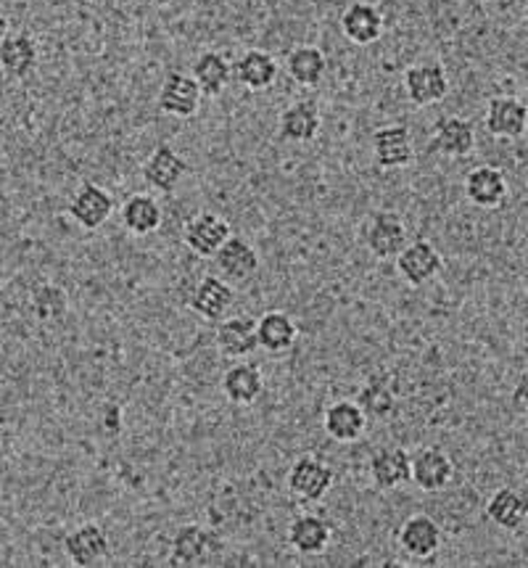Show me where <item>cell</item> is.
Instances as JSON below:
<instances>
[{"instance_id":"cell-1","label":"cell","mask_w":528,"mask_h":568,"mask_svg":"<svg viewBox=\"0 0 528 568\" xmlns=\"http://www.w3.org/2000/svg\"><path fill=\"white\" fill-rule=\"evenodd\" d=\"M410 244L407 225L396 211H373L365 225V246L375 259H396Z\"/></svg>"},{"instance_id":"cell-2","label":"cell","mask_w":528,"mask_h":568,"mask_svg":"<svg viewBox=\"0 0 528 568\" xmlns=\"http://www.w3.org/2000/svg\"><path fill=\"white\" fill-rule=\"evenodd\" d=\"M286 487L293 497L304 499V503H320L333 487V471L312 455L299 457V461L288 468Z\"/></svg>"},{"instance_id":"cell-3","label":"cell","mask_w":528,"mask_h":568,"mask_svg":"<svg viewBox=\"0 0 528 568\" xmlns=\"http://www.w3.org/2000/svg\"><path fill=\"white\" fill-rule=\"evenodd\" d=\"M66 215L72 217L80 228L99 230L112 220L114 215V196L106 188L95 186V183H82L70 198Z\"/></svg>"},{"instance_id":"cell-4","label":"cell","mask_w":528,"mask_h":568,"mask_svg":"<svg viewBox=\"0 0 528 568\" xmlns=\"http://www.w3.org/2000/svg\"><path fill=\"white\" fill-rule=\"evenodd\" d=\"M219 550H222V543H219L217 531L201 524H185L173 537V564L201 566L209 564Z\"/></svg>"},{"instance_id":"cell-5","label":"cell","mask_w":528,"mask_h":568,"mask_svg":"<svg viewBox=\"0 0 528 568\" xmlns=\"http://www.w3.org/2000/svg\"><path fill=\"white\" fill-rule=\"evenodd\" d=\"M232 236L230 225L225 217L215 215V211H201L194 220H188L183 230V241L190 251L204 259H215V255L222 249V244Z\"/></svg>"},{"instance_id":"cell-6","label":"cell","mask_w":528,"mask_h":568,"mask_svg":"<svg viewBox=\"0 0 528 568\" xmlns=\"http://www.w3.org/2000/svg\"><path fill=\"white\" fill-rule=\"evenodd\" d=\"M404 91H407V99L415 106L438 104V101H444L449 95L447 70L442 64H431V61L410 66L404 72Z\"/></svg>"},{"instance_id":"cell-7","label":"cell","mask_w":528,"mask_h":568,"mask_svg":"<svg viewBox=\"0 0 528 568\" xmlns=\"http://www.w3.org/2000/svg\"><path fill=\"white\" fill-rule=\"evenodd\" d=\"M185 173H188V162L173 146H167V143L156 146L146 164H143V180H146V186L159 190L164 196L175 194Z\"/></svg>"},{"instance_id":"cell-8","label":"cell","mask_w":528,"mask_h":568,"mask_svg":"<svg viewBox=\"0 0 528 568\" xmlns=\"http://www.w3.org/2000/svg\"><path fill=\"white\" fill-rule=\"evenodd\" d=\"M201 87L194 80V74H185V72H169L167 80L162 82L159 87V99L156 104L164 114L169 116H180V120H188L198 112L201 106Z\"/></svg>"},{"instance_id":"cell-9","label":"cell","mask_w":528,"mask_h":568,"mask_svg":"<svg viewBox=\"0 0 528 568\" xmlns=\"http://www.w3.org/2000/svg\"><path fill=\"white\" fill-rule=\"evenodd\" d=\"M373 156L381 169H402L410 167L415 159L413 133L404 125H386L373 133Z\"/></svg>"},{"instance_id":"cell-10","label":"cell","mask_w":528,"mask_h":568,"mask_svg":"<svg viewBox=\"0 0 528 568\" xmlns=\"http://www.w3.org/2000/svg\"><path fill=\"white\" fill-rule=\"evenodd\" d=\"M64 552L74 566L91 568L104 564L112 552V539L101 529L99 524H82L77 529L66 534L64 539Z\"/></svg>"},{"instance_id":"cell-11","label":"cell","mask_w":528,"mask_h":568,"mask_svg":"<svg viewBox=\"0 0 528 568\" xmlns=\"http://www.w3.org/2000/svg\"><path fill=\"white\" fill-rule=\"evenodd\" d=\"M484 122L494 138L516 141L528 130V106L516 95H497L486 106Z\"/></svg>"},{"instance_id":"cell-12","label":"cell","mask_w":528,"mask_h":568,"mask_svg":"<svg viewBox=\"0 0 528 568\" xmlns=\"http://www.w3.org/2000/svg\"><path fill=\"white\" fill-rule=\"evenodd\" d=\"M444 259L431 241H410L396 257V270L410 286H425L442 272Z\"/></svg>"},{"instance_id":"cell-13","label":"cell","mask_w":528,"mask_h":568,"mask_svg":"<svg viewBox=\"0 0 528 568\" xmlns=\"http://www.w3.org/2000/svg\"><path fill=\"white\" fill-rule=\"evenodd\" d=\"M215 262L217 270L222 272V278L228 280V283H246V280L257 276L262 259H259L257 249H253L246 238L230 236L228 241L222 244V249L215 255Z\"/></svg>"},{"instance_id":"cell-14","label":"cell","mask_w":528,"mask_h":568,"mask_svg":"<svg viewBox=\"0 0 528 568\" xmlns=\"http://www.w3.org/2000/svg\"><path fill=\"white\" fill-rule=\"evenodd\" d=\"M370 478L383 492L413 482V455L404 447H381L370 457Z\"/></svg>"},{"instance_id":"cell-15","label":"cell","mask_w":528,"mask_h":568,"mask_svg":"<svg viewBox=\"0 0 528 568\" xmlns=\"http://www.w3.org/2000/svg\"><path fill=\"white\" fill-rule=\"evenodd\" d=\"M455 478V463L438 447H423L413 455V482L423 492H444Z\"/></svg>"},{"instance_id":"cell-16","label":"cell","mask_w":528,"mask_h":568,"mask_svg":"<svg viewBox=\"0 0 528 568\" xmlns=\"http://www.w3.org/2000/svg\"><path fill=\"white\" fill-rule=\"evenodd\" d=\"M431 148L447 159H465L476 148V130L463 116H442L434 127Z\"/></svg>"},{"instance_id":"cell-17","label":"cell","mask_w":528,"mask_h":568,"mask_svg":"<svg viewBox=\"0 0 528 568\" xmlns=\"http://www.w3.org/2000/svg\"><path fill=\"white\" fill-rule=\"evenodd\" d=\"M232 302H236V291H232V283L225 278L207 276L198 280V286L190 293V310L201 314L204 320H225V314L230 312Z\"/></svg>"},{"instance_id":"cell-18","label":"cell","mask_w":528,"mask_h":568,"mask_svg":"<svg viewBox=\"0 0 528 568\" xmlns=\"http://www.w3.org/2000/svg\"><path fill=\"white\" fill-rule=\"evenodd\" d=\"M331 539L333 526L328 524V518L314 516V513L297 516L288 526V545L301 556H322L331 547Z\"/></svg>"},{"instance_id":"cell-19","label":"cell","mask_w":528,"mask_h":568,"mask_svg":"<svg viewBox=\"0 0 528 568\" xmlns=\"http://www.w3.org/2000/svg\"><path fill=\"white\" fill-rule=\"evenodd\" d=\"M400 547L415 560L434 558L442 547V526L431 516H410L400 529Z\"/></svg>"},{"instance_id":"cell-20","label":"cell","mask_w":528,"mask_h":568,"mask_svg":"<svg viewBox=\"0 0 528 568\" xmlns=\"http://www.w3.org/2000/svg\"><path fill=\"white\" fill-rule=\"evenodd\" d=\"M507 177L503 169L491 167V164H484V167L470 169L468 177H465V196L473 207L482 209H497L499 204L507 198Z\"/></svg>"},{"instance_id":"cell-21","label":"cell","mask_w":528,"mask_h":568,"mask_svg":"<svg viewBox=\"0 0 528 568\" xmlns=\"http://www.w3.org/2000/svg\"><path fill=\"white\" fill-rule=\"evenodd\" d=\"M322 428H325V434L331 436V440L341 444L356 442L367 428L365 407L349 400L333 402V405L325 410V415H322Z\"/></svg>"},{"instance_id":"cell-22","label":"cell","mask_w":528,"mask_h":568,"mask_svg":"<svg viewBox=\"0 0 528 568\" xmlns=\"http://www.w3.org/2000/svg\"><path fill=\"white\" fill-rule=\"evenodd\" d=\"M217 349L230 360L249 358L253 349H259L257 339V320L249 314H238V318L222 320L217 328Z\"/></svg>"},{"instance_id":"cell-23","label":"cell","mask_w":528,"mask_h":568,"mask_svg":"<svg viewBox=\"0 0 528 568\" xmlns=\"http://www.w3.org/2000/svg\"><path fill=\"white\" fill-rule=\"evenodd\" d=\"M278 74H280L278 61L267 51H259V48L246 51L244 56L232 64V78L241 82L246 91L251 93L267 91V87L276 85Z\"/></svg>"},{"instance_id":"cell-24","label":"cell","mask_w":528,"mask_h":568,"mask_svg":"<svg viewBox=\"0 0 528 568\" xmlns=\"http://www.w3.org/2000/svg\"><path fill=\"white\" fill-rule=\"evenodd\" d=\"M222 392L232 405L249 407L265 392V375L253 362H236L222 375Z\"/></svg>"},{"instance_id":"cell-25","label":"cell","mask_w":528,"mask_h":568,"mask_svg":"<svg viewBox=\"0 0 528 568\" xmlns=\"http://www.w3.org/2000/svg\"><path fill=\"white\" fill-rule=\"evenodd\" d=\"M341 32L349 43L373 45L383 35V17L373 3H352L341 17Z\"/></svg>"},{"instance_id":"cell-26","label":"cell","mask_w":528,"mask_h":568,"mask_svg":"<svg viewBox=\"0 0 528 568\" xmlns=\"http://www.w3.org/2000/svg\"><path fill=\"white\" fill-rule=\"evenodd\" d=\"M320 109L312 101H297V104L286 106L278 120L280 138L288 143H310L320 133Z\"/></svg>"},{"instance_id":"cell-27","label":"cell","mask_w":528,"mask_h":568,"mask_svg":"<svg viewBox=\"0 0 528 568\" xmlns=\"http://www.w3.org/2000/svg\"><path fill=\"white\" fill-rule=\"evenodd\" d=\"M486 518H489L491 524H497L499 529H518V526H524L528 518V495L524 489L516 487L497 489L489 503H486Z\"/></svg>"},{"instance_id":"cell-28","label":"cell","mask_w":528,"mask_h":568,"mask_svg":"<svg viewBox=\"0 0 528 568\" xmlns=\"http://www.w3.org/2000/svg\"><path fill=\"white\" fill-rule=\"evenodd\" d=\"M0 66L13 80H24L35 72L38 66V45L35 40L24 32L9 35L0 43Z\"/></svg>"},{"instance_id":"cell-29","label":"cell","mask_w":528,"mask_h":568,"mask_svg":"<svg viewBox=\"0 0 528 568\" xmlns=\"http://www.w3.org/2000/svg\"><path fill=\"white\" fill-rule=\"evenodd\" d=\"M297 337H299V328L293 323L291 314L272 310V312H265L262 318L257 320L259 347L267 349V352L272 354L286 352V349L297 344Z\"/></svg>"},{"instance_id":"cell-30","label":"cell","mask_w":528,"mask_h":568,"mask_svg":"<svg viewBox=\"0 0 528 568\" xmlns=\"http://www.w3.org/2000/svg\"><path fill=\"white\" fill-rule=\"evenodd\" d=\"M122 225L135 236H151L162 228V207L154 196L135 194L122 207Z\"/></svg>"},{"instance_id":"cell-31","label":"cell","mask_w":528,"mask_h":568,"mask_svg":"<svg viewBox=\"0 0 528 568\" xmlns=\"http://www.w3.org/2000/svg\"><path fill=\"white\" fill-rule=\"evenodd\" d=\"M194 80L198 82V87H201L204 95L217 99V95L230 85L232 64L228 61V56H222V53L207 51L196 59Z\"/></svg>"},{"instance_id":"cell-32","label":"cell","mask_w":528,"mask_h":568,"mask_svg":"<svg viewBox=\"0 0 528 568\" xmlns=\"http://www.w3.org/2000/svg\"><path fill=\"white\" fill-rule=\"evenodd\" d=\"M286 70H288V74H291L293 82H299V85H304V87H314V85H320L322 78H325L328 59L320 48L299 45L288 53Z\"/></svg>"},{"instance_id":"cell-33","label":"cell","mask_w":528,"mask_h":568,"mask_svg":"<svg viewBox=\"0 0 528 568\" xmlns=\"http://www.w3.org/2000/svg\"><path fill=\"white\" fill-rule=\"evenodd\" d=\"M513 407L528 417V373L520 375L516 389H513Z\"/></svg>"},{"instance_id":"cell-34","label":"cell","mask_w":528,"mask_h":568,"mask_svg":"<svg viewBox=\"0 0 528 568\" xmlns=\"http://www.w3.org/2000/svg\"><path fill=\"white\" fill-rule=\"evenodd\" d=\"M9 27H11V22H9V13H6L3 9H0V43H3V40L9 38Z\"/></svg>"},{"instance_id":"cell-35","label":"cell","mask_w":528,"mask_h":568,"mask_svg":"<svg viewBox=\"0 0 528 568\" xmlns=\"http://www.w3.org/2000/svg\"><path fill=\"white\" fill-rule=\"evenodd\" d=\"M526 24H528V6H526Z\"/></svg>"}]
</instances>
